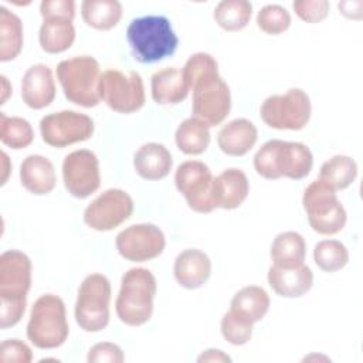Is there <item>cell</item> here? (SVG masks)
I'll use <instances>...</instances> for the list:
<instances>
[{
  "instance_id": "1",
  "label": "cell",
  "mask_w": 363,
  "mask_h": 363,
  "mask_svg": "<svg viewBox=\"0 0 363 363\" xmlns=\"http://www.w3.org/2000/svg\"><path fill=\"white\" fill-rule=\"evenodd\" d=\"M313 167L311 149L301 142L271 139L265 142L254 156L255 172L268 180L288 177L301 180Z\"/></svg>"
},
{
  "instance_id": "2",
  "label": "cell",
  "mask_w": 363,
  "mask_h": 363,
  "mask_svg": "<svg viewBox=\"0 0 363 363\" xmlns=\"http://www.w3.org/2000/svg\"><path fill=\"white\" fill-rule=\"evenodd\" d=\"M126 38L133 58L140 64H153L174 54L179 38L164 16L133 18L126 28Z\"/></svg>"
},
{
  "instance_id": "3",
  "label": "cell",
  "mask_w": 363,
  "mask_h": 363,
  "mask_svg": "<svg viewBox=\"0 0 363 363\" xmlns=\"http://www.w3.org/2000/svg\"><path fill=\"white\" fill-rule=\"evenodd\" d=\"M156 291V278L147 268L128 269L122 275L121 289L115 301L119 320L128 326L145 325L152 318Z\"/></svg>"
},
{
  "instance_id": "4",
  "label": "cell",
  "mask_w": 363,
  "mask_h": 363,
  "mask_svg": "<svg viewBox=\"0 0 363 363\" xmlns=\"http://www.w3.org/2000/svg\"><path fill=\"white\" fill-rule=\"evenodd\" d=\"M28 340L38 349H55L69 335L64 301L54 294H44L34 302L27 329Z\"/></svg>"
},
{
  "instance_id": "5",
  "label": "cell",
  "mask_w": 363,
  "mask_h": 363,
  "mask_svg": "<svg viewBox=\"0 0 363 363\" xmlns=\"http://www.w3.org/2000/svg\"><path fill=\"white\" fill-rule=\"evenodd\" d=\"M57 79L65 98L79 106L94 108L101 102L99 62L91 55L62 60L57 65Z\"/></svg>"
},
{
  "instance_id": "6",
  "label": "cell",
  "mask_w": 363,
  "mask_h": 363,
  "mask_svg": "<svg viewBox=\"0 0 363 363\" xmlns=\"http://www.w3.org/2000/svg\"><path fill=\"white\" fill-rule=\"evenodd\" d=\"M302 204L311 228L320 235L337 234L346 225L347 214L336 191L318 179L305 189Z\"/></svg>"
},
{
  "instance_id": "7",
  "label": "cell",
  "mask_w": 363,
  "mask_h": 363,
  "mask_svg": "<svg viewBox=\"0 0 363 363\" xmlns=\"http://www.w3.org/2000/svg\"><path fill=\"white\" fill-rule=\"evenodd\" d=\"M111 282L104 274H89L78 288L75 320L85 332H99L109 323Z\"/></svg>"
},
{
  "instance_id": "8",
  "label": "cell",
  "mask_w": 363,
  "mask_h": 363,
  "mask_svg": "<svg viewBox=\"0 0 363 363\" xmlns=\"http://www.w3.org/2000/svg\"><path fill=\"white\" fill-rule=\"evenodd\" d=\"M311 99L301 88H291L281 95H271L264 99L259 108V116L264 123L278 130L303 129L311 119Z\"/></svg>"
},
{
  "instance_id": "9",
  "label": "cell",
  "mask_w": 363,
  "mask_h": 363,
  "mask_svg": "<svg viewBox=\"0 0 363 363\" xmlns=\"http://www.w3.org/2000/svg\"><path fill=\"white\" fill-rule=\"evenodd\" d=\"M99 96L112 111L118 113H133L146 101L143 79L136 71L106 69L101 74Z\"/></svg>"
},
{
  "instance_id": "10",
  "label": "cell",
  "mask_w": 363,
  "mask_h": 363,
  "mask_svg": "<svg viewBox=\"0 0 363 363\" xmlns=\"http://www.w3.org/2000/svg\"><path fill=\"white\" fill-rule=\"evenodd\" d=\"M190 91H193L191 112L194 118L208 128L217 126L227 119L231 109V92L220 74L196 82Z\"/></svg>"
},
{
  "instance_id": "11",
  "label": "cell",
  "mask_w": 363,
  "mask_h": 363,
  "mask_svg": "<svg viewBox=\"0 0 363 363\" xmlns=\"http://www.w3.org/2000/svg\"><path fill=\"white\" fill-rule=\"evenodd\" d=\"M94 129L95 125L91 116L69 109L48 113L40 121L43 140L58 149L91 139Z\"/></svg>"
},
{
  "instance_id": "12",
  "label": "cell",
  "mask_w": 363,
  "mask_h": 363,
  "mask_svg": "<svg viewBox=\"0 0 363 363\" xmlns=\"http://www.w3.org/2000/svg\"><path fill=\"white\" fill-rule=\"evenodd\" d=\"M213 179L210 167L200 160H186L177 166L174 173L176 189L183 194L187 206L200 214L214 210L211 199Z\"/></svg>"
},
{
  "instance_id": "13",
  "label": "cell",
  "mask_w": 363,
  "mask_h": 363,
  "mask_svg": "<svg viewBox=\"0 0 363 363\" xmlns=\"http://www.w3.org/2000/svg\"><path fill=\"white\" fill-rule=\"evenodd\" d=\"M133 199L122 189H108L84 210V223L95 231H111L133 213Z\"/></svg>"
},
{
  "instance_id": "14",
  "label": "cell",
  "mask_w": 363,
  "mask_h": 363,
  "mask_svg": "<svg viewBox=\"0 0 363 363\" xmlns=\"http://www.w3.org/2000/svg\"><path fill=\"white\" fill-rule=\"evenodd\" d=\"M119 255L132 262H145L157 258L166 247L163 231L150 223L133 224L122 230L115 240Z\"/></svg>"
},
{
  "instance_id": "15",
  "label": "cell",
  "mask_w": 363,
  "mask_h": 363,
  "mask_svg": "<svg viewBox=\"0 0 363 363\" xmlns=\"http://www.w3.org/2000/svg\"><path fill=\"white\" fill-rule=\"evenodd\" d=\"M62 182L75 199H86L101 186L99 160L92 150L78 149L68 153L62 162Z\"/></svg>"
},
{
  "instance_id": "16",
  "label": "cell",
  "mask_w": 363,
  "mask_h": 363,
  "mask_svg": "<svg viewBox=\"0 0 363 363\" xmlns=\"http://www.w3.org/2000/svg\"><path fill=\"white\" fill-rule=\"evenodd\" d=\"M33 265L27 254L9 250L0 255V298H27Z\"/></svg>"
},
{
  "instance_id": "17",
  "label": "cell",
  "mask_w": 363,
  "mask_h": 363,
  "mask_svg": "<svg viewBox=\"0 0 363 363\" xmlns=\"http://www.w3.org/2000/svg\"><path fill=\"white\" fill-rule=\"evenodd\" d=\"M248 193L250 182L247 174L241 169H225L213 179L211 199L214 208H238L248 197Z\"/></svg>"
},
{
  "instance_id": "18",
  "label": "cell",
  "mask_w": 363,
  "mask_h": 363,
  "mask_svg": "<svg viewBox=\"0 0 363 363\" xmlns=\"http://www.w3.org/2000/svg\"><path fill=\"white\" fill-rule=\"evenodd\" d=\"M23 102L31 109H43L55 98V82L52 71L45 64L31 65L21 81Z\"/></svg>"
},
{
  "instance_id": "19",
  "label": "cell",
  "mask_w": 363,
  "mask_h": 363,
  "mask_svg": "<svg viewBox=\"0 0 363 363\" xmlns=\"http://www.w3.org/2000/svg\"><path fill=\"white\" fill-rule=\"evenodd\" d=\"M173 275L180 286L197 289L203 286L211 275V259L199 248H187L176 257Z\"/></svg>"
},
{
  "instance_id": "20",
  "label": "cell",
  "mask_w": 363,
  "mask_h": 363,
  "mask_svg": "<svg viewBox=\"0 0 363 363\" xmlns=\"http://www.w3.org/2000/svg\"><path fill=\"white\" fill-rule=\"evenodd\" d=\"M267 278L272 291L284 298H299L313 285V272L306 264L286 268L271 265Z\"/></svg>"
},
{
  "instance_id": "21",
  "label": "cell",
  "mask_w": 363,
  "mask_h": 363,
  "mask_svg": "<svg viewBox=\"0 0 363 363\" xmlns=\"http://www.w3.org/2000/svg\"><path fill=\"white\" fill-rule=\"evenodd\" d=\"M257 139V126L245 118H237L220 129L217 145L220 150L228 156H244L254 147Z\"/></svg>"
},
{
  "instance_id": "22",
  "label": "cell",
  "mask_w": 363,
  "mask_h": 363,
  "mask_svg": "<svg viewBox=\"0 0 363 363\" xmlns=\"http://www.w3.org/2000/svg\"><path fill=\"white\" fill-rule=\"evenodd\" d=\"M20 183L28 193L35 196L51 193L57 184L54 164L41 155L27 156L20 166Z\"/></svg>"
},
{
  "instance_id": "23",
  "label": "cell",
  "mask_w": 363,
  "mask_h": 363,
  "mask_svg": "<svg viewBox=\"0 0 363 363\" xmlns=\"http://www.w3.org/2000/svg\"><path fill=\"white\" fill-rule=\"evenodd\" d=\"M172 166V153L162 143H145L133 155V167L145 180L164 179L170 173Z\"/></svg>"
},
{
  "instance_id": "24",
  "label": "cell",
  "mask_w": 363,
  "mask_h": 363,
  "mask_svg": "<svg viewBox=\"0 0 363 363\" xmlns=\"http://www.w3.org/2000/svg\"><path fill=\"white\" fill-rule=\"evenodd\" d=\"M189 86L183 71L177 67H166L150 78L152 98L159 105H177L189 95Z\"/></svg>"
},
{
  "instance_id": "25",
  "label": "cell",
  "mask_w": 363,
  "mask_h": 363,
  "mask_svg": "<svg viewBox=\"0 0 363 363\" xmlns=\"http://www.w3.org/2000/svg\"><path fill=\"white\" fill-rule=\"evenodd\" d=\"M269 295L258 285H248L237 291L231 299L230 311L250 323L259 322L269 309Z\"/></svg>"
},
{
  "instance_id": "26",
  "label": "cell",
  "mask_w": 363,
  "mask_h": 363,
  "mask_svg": "<svg viewBox=\"0 0 363 363\" xmlns=\"http://www.w3.org/2000/svg\"><path fill=\"white\" fill-rule=\"evenodd\" d=\"M41 50L48 54L67 51L75 41V27L71 20L52 17L44 18L38 33Z\"/></svg>"
},
{
  "instance_id": "27",
  "label": "cell",
  "mask_w": 363,
  "mask_h": 363,
  "mask_svg": "<svg viewBox=\"0 0 363 363\" xmlns=\"http://www.w3.org/2000/svg\"><path fill=\"white\" fill-rule=\"evenodd\" d=\"M210 128L194 116L184 119L177 126L174 133V142L177 149L182 153L190 156L204 153L210 145Z\"/></svg>"
},
{
  "instance_id": "28",
  "label": "cell",
  "mask_w": 363,
  "mask_h": 363,
  "mask_svg": "<svg viewBox=\"0 0 363 363\" xmlns=\"http://www.w3.org/2000/svg\"><path fill=\"white\" fill-rule=\"evenodd\" d=\"M306 242L296 231L279 233L271 245L272 265L277 267H298L305 264Z\"/></svg>"
},
{
  "instance_id": "29",
  "label": "cell",
  "mask_w": 363,
  "mask_h": 363,
  "mask_svg": "<svg viewBox=\"0 0 363 363\" xmlns=\"http://www.w3.org/2000/svg\"><path fill=\"white\" fill-rule=\"evenodd\" d=\"M122 13V4L118 0H85L81 4L82 20L86 26L101 31L116 27Z\"/></svg>"
},
{
  "instance_id": "30",
  "label": "cell",
  "mask_w": 363,
  "mask_h": 363,
  "mask_svg": "<svg viewBox=\"0 0 363 363\" xmlns=\"http://www.w3.org/2000/svg\"><path fill=\"white\" fill-rule=\"evenodd\" d=\"M357 177V163L346 155H335L326 160L319 170L318 180L335 191L349 187Z\"/></svg>"
},
{
  "instance_id": "31",
  "label": "cell",
  "mask_w": 363,
  "mask_h": 363,
  "mask_svg": "<svg viewBox=\"0 0 363 363\" xmlns=\"http://www.w3.org/2000/svg\"><path fill=\"white\" fill-rule=\"evenodd\" d=\"M23 23L18 16L0 7V61H11L18 57L23 48Z\"/></svg>"
},
{
  "instance_id": "32",
  "label": "cell",
  "mask_w": 363,
  "mask_h": 363,
  "mask_svg": "<svg viewBox=\"0 0 363 363\" xmlns=\"http://www.w3.org/2000/svg\"><path fill=\"white\" fill-rule=\"evenodd\" d=\"M216 23L225 31H240L251 20L252 4L247 0H223L214 9Z\"/></svg>"
},
{
  "instance_id": "33",
  "label": "cell",
  "mask_w": 363,
  "mask_h": 363,
  "mask_svg": "<svg viewBox=\"0 0 363 363\" xmlns=\"http://www.w3.org/2000/svg\"><path fill=\"white\" fill-rule=\"evenodd\" d=\"M0 140L11 149H24L34 140L33 126L24 118L7 116L0 112Z\"/></svg>"
},
{
  "instance_id": "34",
  "label": "cell",
  "mask_w": 363,
  "mask_h": 363,
  "mask_svg": "<svg viewBox=\"0 0 363 363\" xmlns=\"http://www.w3.org/2000/svg\"><path fill=\"white\" fill-rule=\"evenodd\" d=\"M313 261L322 271L336 272L349 262V251L337 240H322L313 248Z\"/></svg>"
},
{
  "instance_id": "35",
  "label": "cell",
  "mask_w": 363,
  "mask_h": 363,
  "mask_svg": "<svg viewBox=\"0 0 363 363\" xmlns=\"http://www.w3.org/2000/svg\"><path fill=\"white\" fill-rule=\"evenodd\" d=\"M182 71H183V77L187 82L189 89H191V86L196 82H199L200 79H204V78H207L210 75H214V74H220L218 72V62L208 52H194V54H191L187 58Z\"/></svg>"
},
{
  "instance_id": "36",
  "label": "cell",
  "mask_w": 363,
  "mask_h": 363,
  "mask_svg": "<svg viewBox=\"0 0 363 363\" xmlns=\"http://www.w3.org/2000/svg\"><path fill=\"white\" fill-rule=\"evenodd\" d=\"M257 26L269 35H278L291 26L289 11L279 4H267L257 14Z\"/></svg>"
},
{
  "instance_id": "37",
  "label": "cell",
  "mask_w": 363,
  "mask_h": 363,
  "mask_svg": "<svg viewBox=\"0 0 363 363\" xmlns=\"http://www.w3.org/2000/svg\"><path fill=\"white\" fill-rule=\"evenodd\" d=\"M220 330H221L223 337L228 343H231L234 346H242L252 336V323L247 322L245 319L240 318L234 312L228 311L221 318Z\"/></svg>"
},
{
  "instance_id": "38",
  "label": "cell",
  "mask_w": 363,
  "mask_h": 363,
  "mask_svg": "<svg viewBox=\"0 0 363 363\" xmlns=\"http://www.w3.org/2000/svg\"><path fill=\"white\" fill-rule=\"evenodd\" d=\"M292 7L302 21L315 24L328 17L330 6L326 0H296L292 3Z\"/></svg>"
},
{
  "instance_id": "39",
  "label": "cell",
  "mask_w": 363,
  "mask_h": 363,
  "mask_svg": "<svg viewBox=\"0 0 363 363\" xmlns=\"http://www.w3.org/2000/svg\"><path fill=\"white\" fill-rule=\"evenodd\" d=\"M33 352L20 339H6L0 345V363H30Z\"/></svg>"
},
{
  "instance_id": "40",
  "label": "cell",
  "mask_w": 363,
  "mask_h": 363,
  "mask_svg": "<svg viewBox=\"0 0 363 363\" xmlns=\"http://www.w3.org/2000/svg\"><path fill=\"white\" fill-rule=\"evenodd\" d=\"M27 306V298H1L0 299V328L7 329L16 326Z\"/></svg>"
},
{
  "instance_id": "41",
  "label": "cell",
  "mask_w": 363,
  "mask_h": 363,
  "mask_svg": "<svg viewBox=\"0 0 363 363\" xmlns=\"http://www.w3.org/2000/svg\"><path fill=\"white\" fill-rule=\"evenodd\" d=\"M86 360L89 363H104V362H109V363H122L125 360V354L122 352V349L116 345V343H111V342H101L94 345L86 356Z\"/></svg>"
},
{
  "instance_id": "42",
  "label": "cell",
  "mask_w": 363,
  "mask_h": 363,
  "mask_svg": "<svg viewBox=\"0 0 363 363\" xmlns=\"http://www.w3.org/2000/svg\"><path fill=\"white\" fill-rule=\"evenodd\" d=\"M40 14L43 20L61 17L72 21L75 16V3L72 0H44L40 4Z\"/></svg>"
},
{
  "instance_id": "43",
  "label": "cell",
  "mask_w": 363,
  "mask_h": 363,
  "mask_svg": "<svg viewBox=\"0 0 363 363\" xmlns=\"http://www.w3.org/2000/svg\"><path fill=\"white\" fill-rule=\"evenodd\" d=\"M340 13L352 20H360L363 16V1L362 0H352V1H340L339 3Z\"/></svg>"
},
{
  "instance_id": "44",
  "label": "cell",
  "mask_w": 363,
  "mask_h": 363,
  "mask_svg": "<svg viewBox=\"0 0 363 363\" xmlns=\"http://www.w3.org/2000/svg\"><path fill=\"white\" fill-rule=\"evenodd\" d=\"M197 362H231V357L228 354H225L223 350L218 349H208L204 350L199 357Z\"/></svg>"
},
{
  "instance_id": "45",
  "label": "cell",
  "mask_w": 363,
  "mask_h": 363,
  "mask_svg": "<svg viewBox=\"0 0 363 363\" xmlns=\"http://www.w3.org/2000/svg\"><path fill=\"white\" fill-rule=\"evenodd\" d=\"M1 184H6L7 179H9V174H10V170H11V163H10V159L7 156L6 152H1Z\"/></svg>"
},
{
  "instance_id": "46",
  "label": "cell",
  "mask_w": 363,
  "mask_h": 363,
  "mask_svg": "<svg viewBox=\"0 0 363 363\" xmlns=\"http://www.w3.org/2000/svg\"><path fill=\"white\" fill-rule=\"evenodd\" d=\"M0 79H1V99H0V104L3 105V104H6L7 98L11 95L13 91H11V85H10L6 75H0Z\"/></svg>"
}]
</instances>
